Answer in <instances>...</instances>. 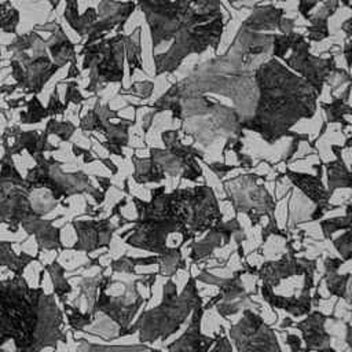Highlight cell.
<instances>
[{
    "instance_id": "obj_2",
    "label": "cell",
    "mask_w": 352,
    "mask_h": 352,
    "mask_svg": "<svg viewBox=\"0 0 352 352\" xmlns=\"http://www.w3.org/2000/svg\"><path fill=\"white\" fill-rule=\"evenodd\" d=\"M65 316L54 293L23 275L0 279V352H43L66 344Z\"/></svg>"
},
{
    "instance_id": "obj_21",
    "label": "cell",
    "mask_w": 352,
    "mask_h": 352,
    "mask_svg": "<svg viewBox=\"0 0 352 352\" xmlns=\"http://www.w3.org/2000/svg\"><path fill=\"white\" fill-rule=\"evenodd\" d=\"M63 316L67 319V324L72 329V331L77 333H85V329L91 326L95 322V316H92L88 311H81L78 305L63 302L62 304Z\"/></svg>"
},
{
    "instance_id": "obj_39",
    "label": "cell",
    "mask_w": 352,
    "mask_h": 352,
    "mask_svg": "<svg viewBox=\"0 0 352 352\" xmlns=\"http://www.w3.org/2000/svg\"><path fill=\"white\" fill-rule=\"evenodd\" d=\"M293 322H294V319H293V318L286 316V318H283V319H282V322H280V324H279V329H280V330H289V329L292 327Z\"/></svg>"
},
{
    "instance_id": "obj_23",
    "label": "cell",
    "mask_w": 352,
    "mask_h": 352,
    "mask_svg": "<svg viewBox=\"0 0 352 352\" xmlns=\"http://www.w3.org/2000/svg\"><path fill=\"white\" fill-rule=\"evenodd\" d=\"M124 45L128 55L129 73L132 76L136 69L143 70V66L140 62V26H138L132 34L124 36Z\"/></svg>"
},
{
    "instance_id": "obj_43",
    "label": "cell",
    "mask_w": 352,
    "mask_h": 352,
    "mask_svg": "<svg viewBox=\"0 0 352 352\" xmlns=\"http://www.w3.org/2000/svg\"><path fill=\"white\" fill-rule=\"evenodd\" d=\"M151 352H162V351H161V349H157V348H153Z\"/></svg>"
},
{
    "instance_id": "obj_29",
    "label": "cell",
    "mask_w": 352,
    "mask_h": 352,
    "mask_svg": "<svg viewBox=\"0 0 352 352\" xmlns=\"http://www.w3.org/2000/svg\"><path fill=\"white\" fill-rule=\"evenodd\" d=\"M153 82L150 81H143V82H135L133 85H131V89L128 91H120L118 94H132V95H138L139 98H148L153 92Z\"/></svg>"
},
{
    "instance_id": "obj_33",
    "label": "cell",
    "mask_w": 352,
    "mask_h": 352,
    "mask_svg": "<svg viewBox=\"0 0 352 352\" xmlns=\"http://www.w3.org/2000/svg\"><path fill=\"white\" fill-rule=\"evenodd\" d=\"M78 85H77V82H70L69 84V88H67V95H66V104L65 106H67V102H74V103H81L82 100H84V98L80 95V92H78Z\"/></svg>"
},
{
    "instance_id": "obj_35",
    "label": "cell",
    "mask_w": 352,
    "mask_h": 352,
    "mask_svg": "<svg viewBox=\"0 0 352 352\" xmlns=\"http://www.w3.org/2000/svg\"><path fill=\"white\" fill-rule=\"evenodd\" d=\"M235 154H236L238 165H239L241 168H245V169L253 168V158H252L250 155H248V154H245V153H242V151H238V153H235Z\"/></svg>"
},
{
    "instance_id": "obj_30",
    "label": "cell",
    "mask_w": 352,
    "mask_h": 352,
    "mask_svg": "<svg viewBox=\"0 0 352 352\" xmlns=\"http://www.w3.org/2000/svg\"><path fill=\"white\" fill-rule=\"evenodd\" d=\"M208 168L221 180L228 172L236 169V168H241L239 165H227L224 162H212V164H208Z\"/></svg>"
},
{
    "instance_id": "obj_22",
    "label": "cell",
    "mask_w": 352,
    "mask_h": 352,
    "mask_svg": "<svg viewBox=\"0 0 352 352\" xmlns=\"http://www.w3.org/2000/svg\"><path fill=\"white\" fill-rule=\"evenodd\" d=\"M349 91H351V87L348 85L344 92V96L336 98L330 104L320 103V106L324 109L327 116L326 122H342L344 125H349V122L344 120L345 114H351V106L346 103L349 98Z\"/></svg>"
},
{
    "instance_id": "obj_26",
    "label": "cell",
    "mask_w": 352,
    "mask_h": 352,
    "mask_svg": "<svg viewBox=\"0 0 352 352\" xmlns=\"http://www.w3.org/2000/svg\"><path fill=\"white\" fill-rule=\"evenodd\" d=\"M352 231L351 228L344 230V232L337 236V238H331V245L334 248V250L337 252L338 257H341L344 261L349 263L352 258Z\"/></svg>"
},
{
    "instance_id": "obj_1",
    "label": "cell",
    "mask_w": 352,
    "mask_h": 352,
    "mask_svg": "<svg viewBox=\"0 0 352 352\" xmlns=\"http://www.w3.org/2000/svg\"><path fill=\"white\" fill-rule=\"evenodd\" d=\"M0 170V224H6L10 232L22 228L28 236H34L37 253L43 250H66L60 239V227L54 221L60 219H44L60 202L69 206L66 199L77 194L92 195L96 187L87 173L78 170L65 173L62 164L55 158H45L43 153L32 154L36 165L28 170L23 179L15 169L12 153L4 146Z\"/></svg>"
},
{
    "instance_id": "obj_41",
    "label": "cell",
    "mask_w": 352,
    "mask_h": 352,
    "mask_svg": "<svg viewBox=\"0 0 352 352\" xmlns=\"http://www.w3.org/2000/svg\"><path fill=\"white\" fill-rule=\"evenodd\" d=\"M349 25H351V18H349V19H346V21H345V23H344V26H342V29L346 32V36H348V37L351 36V29H349Z\"/></svg>"
},
{
    "instance_id": "obj_44",
    "label": "cell",
    "mask_w": 352,
    "mask_h": 352,
    "mask_svg": "<svg viewBox=\"0 0 352 352\" xmlns=\"http://www.w3.org/2000/svg\"><path fill=\"white\" fill-rule=\"evenodd\" d=\"M280 1H285V0H280Z\"/></svg>"
},
{
    "instance_id": "obj_13",
    "label": "cell",
    "mask_w": 352,
    "mask_h": 352,
    "mask_svg": "<svg viewBox=\"0 0 352 352\" xmlns=\"http://www.w3.org/2000/svg\"><path fill=\"white\" fill-rule=\"evenodd\" d=\"M329 315L318 309H311L304 319L293 322L292 327L301 333V341L305 352H316L331 345V334L326 330Z\"/></svg>"
},
{
    "instance_id": "obj_11",
    "label": "cell",
    "mask_w": 352,
    "mask_h": 352,
    "mask_svg": "<svg viewBox=\"0 0 352 352\" xmlns=\"http://www.w3.org/2000/svg\"><path fill=\"white\" fill-rule=\"evenodd\" d=\"M314 168L316 170V175L294 172L287 168L283 172V176H286L315 205L308 221H319L320 219L324 217L327 212L338 208L337 205L330 204L331 194L329 192V190L324 187L322 182V176H323L322 162L319 165H314Z\"/></svg>"
},
{
    "instance_id": "obj_6",
    "label": "cell",
    "mask_w": 352,
    "mask_h": 352,
    "mask_svg": "<svg viewBox=\"0 0 352 352\" xmlns=\"http://www.w3.org/2000/svg\"><path fill=\"white\" fill-rule=\"evenodd\" d=\"M267 180H270L267 176L257 173H245L223 180V190L232 205L235 216L239 213L246 214L252 227L260 224L263 217L276 220V201L264 186Z\"/></svg>"
},
{
    "instance_id": "obj_32",
    "label": "cell",
    "mask_w": 352,
    "mask_h": 352,
    "mask_svg": "<svg viewBox=\"0 0 352 352\" xmlns=\"http://www.w3.org/2000/svg\"><path fill=\"white\" fill-rule=\"evenodd\" d=\"M286 344L289 345L292 352H305L301 338L298 336L293 334V333H287L286 334Z\"/></svg>"
},
{
    "instance_id": "obj_10",
    "label": "cell",
    "mask_w": 352,
    "mask_h": 352,
    "mask_svg": "<svg viewBox=\"0 0 352 352\" xmlns=\"http://www.w3.org/2000/svg\"><path fill=\"white\" fill-rule=\"evenodd\" d=\"M246 274V270L241 267L239 270L234 271L231 276L223 278L221 283L217 286L219 293L221 296L220 301L214 305L216 311L224 319L242 312V309L249 308L256 312H261V304L252 298L250 292L246 290V286L242 280V275Z\"/></svg>"
},
{
    "instance_id": "obj_31",
    "label": "cell",
    "mask_w": 352,
    "mask_h": 352,
    "mask_svg": "<svg viewBox=\"0 0 352 352\" xmlns=\"http://www.w3.org/2000/svg\"><path fill=\"white\" fill-rule=\"evenodd\" d=\"M346 261H344L341 257H336V256H326L323 258V270L324 272H336L340 271V268L345 264Z\"/></svg>"
},
{
    "instance_id": "obj_36",
    "label": "cell",
    "mask_w": 352,
    "mask_h": 352,
    "mask_svg": "<svg viewBox=\"0 0 352 352\" xmlns=\"http://www.w3.org/2000/svg\"><path fill=\"white\" fill-rule=\"evenodd\" d=\"M95 179H96V182L99 183L100 190H102L104 194H107V191H109V188H110V186H111V180H110V177H104V176H95Z\"/></svg>"
},
{
    "instance_id": "obj_16",
    "label": "cell",
    "mask_w": 352,
    "mask_h": 352,
    "mask_svg": "<svg viewBox=\"0 0 352 352\" xmlns=\"http://www.w3.org/2000/svg\"><path fill=\"white\" fill-rule=\"evenodd\" d=\"M133 162V173L132 179L138 184H147V183H160L162 182L166 175L162 172V169L150 158H139L138 155H132Z\"/></svg>"
},
{
    "instance_id": "obj_19",
    "label": "cell",
    "mask_w": 352,
    "mask_h": 352,
    "mask_svg": "<svg viewBox=\"0 0 352 352\" xmlns=\"http://www.w3.org/2000/svg\"><path fill=\"white\" fill-rule=\"evenodd\" d=\"M153 346L147 344H95L88 340H78L77 352H151Z\"/></svg>"
},
{
    "instance_id": "obj_38",
    "label": "cell",
    "mask_w": 352,
    "mask_h": 352,
    "mask_svg": "<svg viewBox=\"0 0 352 352\" xmlns=\"http://www.w3.org/2000/svg\"><path fill=\"white\" fill-rule=\"evenodd\" d=\"M154 116H155V113H154V111H150V113H147V114L143 117V132H144V133H147V131H148V128H150V125H151V120L154 118Z\"/></svg>"
},
{
    "instance_id": "obj_17",
    "label": "cell",
    "mask_w": 352,
    "mask_h": 352,
    "mask_svg": "<svg viewBox=\"0 0 352 352\" xmlns=\"http://www.w3.org/2000/svg\"><path fill=\"white\" fill-rule=\"evenodd\" d=\"M52 282V289L56 300L63 304L67 302V296L72 293L73 287L66 276V268L58 261V258H54L50 264H45L43 268Z\"/></svg>"
},
{
    "instance_id": "obj_15",
    "label": "cell",
    "mask_w": 352,
    "mask_h": 352,
    "mask_svg": "<svg viewBox=\"0 0 352 352\" xmlns=\"http://www.w3.org/2000/svg\"><path fill=\"white\" fill-rule=\"evenodd\" d=\"M38 254L40 253H37V256L25 252L15 253L14 242L0 241V267H7L12 275H23L29 264L38 261Z\"/></svg>"
},
{
    "instance_id": "obj_20",
    "label": "cell",
    "mask_w": 352,
    "mask_h": 352,
    "mask_svg": "<svg viewBox=\"0 0 352 352\" xmlns=\"http://www.w3.org/2000/svg\"><path fill=\"white\" fill-rule=\"evenodd\" d=\"M157 265H158L157 275H161L164 278H173V275L177 271L187 268V261L183 257L182 248L175 245L170 248L168 253L160 256Z\"/></svg>"
},
{
    "instance_id": "obj_9",
    "label": "cell",
    "mask_w": 352,
    "mask_h": 352,
    "mask_svg": "<svg viewBox=\"0 0 352 352\" xmlns=\"http://www.w3.org/2000/svg\"><path fill=\"white\" fill-rule=\"evenodd\" d=\"M234 238L246 241V234L238 220V216H234L227 221H220L212 230L206 231L201 239H192L188 242V258L192 264L202 263L210 258L217 249L227 246Z\"/></svg>"
},
{
    "instance_id": "obj_27",
    "label": "cell",
    "mask_w": 352,
    "mask_h": 352,
    "mask_svg": "<svg viewBox=\"0 0 352 352\" xmlns=\"http://www.w3.org/2000/svg\"><path fill=\"white\" fill-rule=\"evenodd\" d=\"M74 129H76V126L72 122H69V121L58 122V121L52 120V121L48 122V126H47L45 132L47 133H55V135H58L60 138V140L67 142L70 139V136L73 135Z\"/></svg>"
},
{
    "instance_id": "obj_14",
    "label": "cell",
    "mask_w": 352,
    "mask_h": 352,
    "mask_svg": "<svg viewBox=\"0 0 352 352\" xmlns=\"http://www.w3.org/2000/svg\"><path fill=\"white\" fill-rule=\"evenodd\" d=\"M331 150L337 158L326 164V170H327V186H329L327 190L333 195V192L337 188H349L352 186V176H351L349 168L345 165L341 155L342 146L331 144Z\"/></svg>"
},
{
    "instance_id": "obj_4",
    "label": "cell",
    "mask_w": 352,
    "mask_h": 352,
    "mask_svg": "<svg viewBox=\"0 0 352 352\" xmlns=\"http://www.w3.org/2000/svg\"><path fill=\"white\" fill-rule=\"evenodd\" d=\"M202 304L197 280L190 272L182 292L172 278H166L162 286L161 302L139 314L133 322L139 342L151 345L157 341H166L187 322L195 307Z\"/></svg>"
},
{
    "instance_id": "obj_25",
    "label": "cell",
    "mask_w": 352,
    "mask_h": 352,
    "mask_svg": "<svg viewBox=\"0 0 352 352\" xmlns=\"http://www.w3.org/2000/svg\"><path fill=\"white\" fill-rule=\"evenodd\" d=\"M103 268V267H102ZM102 268L99 270V274L96 275H92V276H84V275H80V283H78V287H80V294L78 297H82L85 298V302H87V311H91L95 300H96V296H98V289H99V282H100V271Z\"/></svg>"
},
{
    "instance_id": "obj_24",
    "label": "cell",
    "mask_w": 352,
    "mask_h": 352,
    "mask_svg": "<svg viewBox=\"0 0 352 352\" xmlns=\"http://www.w3.org/2000/svg\"><path fill=\"white\" fill-rule=\"evenodd\" d=\"M351 220H352V217H351V204L346 205L344 216H337V217H331V219H320L319 226H320L323 238L326 241H331L336 231L351 228Z\"/></svg>"
},
{
    "instance_id": "obj_28",
    "label": "cell",
    "mask_w": 352,
    "mask_h": 352,
    "mask_svg": "<svg viewBox=\"0 0 352 352\" xmlns=\"http://www.w3.org/2000/svg\"><path fill=\"white\" fill-rule=\"evenodd\" d=\"M232 344L228 338V336L224 334V330L221 327L220 331L214 334V344L210 346L209 352H232Z\"/></svg>"
},
{
    "instance_id": "obj_37",
    "label": "cell",
    "mask_w": 352,
    "mask_h": 352,
    "mask_svg": "<svg viewBox=\"0 0 352 352\" xmlns=\"http://www.w3.org/2000/svg\"><path fill=\"white\" fill-rule=\"evenodd\" d=\"M96 161H100L102 164H104V166L110 170L111 175H116L118 172V168L114 165V162L110 158H100V157H98Z\"/></svg>"
},
{
    "instance_id": "obj_18",
    "label": "cell",
    "mask_w": 352,
    "mask_h": 352,
    "mask_svg": "<svg viewBox=\"0 0 352 352\" xmlns=\"http://www.w3.org/2000/svg\"><path fill=\"white\" fill-rule=\"evenodd\" d=\"M326 285V289L330 296H334L340 300L346 301L348 305H351V272L340 274V271L336 272H324L322 279Z\"/></svg>"
},
{
    "instance_id": "obj_5",
    "label": "cell",
    "mask_w": 352,
    "mask_h": 352,
    "mask_svg": "<svg viewBox=\"0 0 352 352\" xmlns=\"http://www.w3.org/2000/svg\"><path fill=\"white\" fill-rule=\"evenodd\" d=\"M109 267H103L100 271V282L98 289L96 300L88 311L92 316L96 318V314L100 312L107 316L114 324H117L118 331L125 330L132 320L135 319L136 314L142 308V305L150 298H144L139 292V285H144L148 292L151 293L153 285L157 279V272L154 274H136L128 282H124V293L120 296L107 294V289L113 285L114 279L113 275L107 274Z\"/></svg>"
},
{
    "instance_id": "obj_3",
    "label": "cell",
    "mask_w": 352,
    "mask_h": 352,
    "mask_svg": "<svg viewBox=\"0 0 352 352\" xmlns=\"http://www.w3.org/2000/svg\"><path fill=\"white\" fill-rule=\"evenodd\" d=\"M131 198L138 213L135 221L164 219L180 226L183 235L177 246L182 249L223 221L219 199L206 183L190 188L176 187L170 192L165 191L158 197H151L150 201L135 195Z\"/></svg>"
},
{
    "instance_id": "obj_12",
    "label": "cell",
    "mask_w": 352,
    "mask_h": 352,
    "mask_svg": "<svg viewBox=\"0 0 352 352\" xmlns=\"http://www.w3.org/2000/svg\"><path fill=\"white\" fill-rule=\"evenodd\" d=\"M204 314L202 304L194 308L190 315L188 326L179 338L166 345V352H209L210 346L214 344V336L209 337L202 333Z\"/></svg>"
},
{
    "instance_id": "obj_34",
    "label": "cell",
    "mask_w": 352,
    "mask_h": 352,
    "mask_svg": "<svg viewBox=\"0 0 352 352\" xmlns=\"http://www.w3.org/2000/svg\"><path fill=\"white\" fill-rule=\"evenodd\" d=\"M298 11L300 14L304 16V19H309L311 15L308 14L311 11V8L318 3L316 0H298Z\"/></svg>"
},
{
    "instance_id": "obj_40",
    "label": "cell",
    "mask_w": 352,
    "mask_h": 352,
    "mask_svg": "<svg viewBox=\"0 0 352 352\" xmlns=\"http://www.w3.org/2000/svg\"><path fill=\"white\" fill-rule=\"evenodd\" d=\"M344 54H345V58H346V63H348V67L351 65V43L346 41L345 44V50H344Z\"/></svg>"
},
{
    "instance_id": "obj_7",
    "label": "cell",
    "mask_w": 352,
    "mask_h": 352,
    "mask_svg": "<svg viewBox=\"0 0 352 352\" xmlns=\"http://www.w3.org/2000/svg\"><path fill=\"white\" fill-rule=\"evenodd\" d=\"M227 333L236 352H282L275 329L253 309H242L241 319Z\"/></svg>"
},
{
    "instance_id": "obj_42",
    "label": "cell",
    "mask_w": 352,
    "mask_h": 352,
    "mask_svg": "<svg viewBox=\"0 0 352 352\" xmlns=\"http://www.w3.org/2000/svg\"><path fill=\"white\" fill-rule=\"evenodd\" d=\"M316 352H337L331 345L330 346H326V348H322V349H319V351H316Z\"/></svg>"
},
{
    "instance_id": "obj_8",
    "label": "cell",
    "mask_w": 352,
    "mask_h": 352,
    "mask_svg": "<svg viewBox=\"0 0 352 352\" xmlns=\"http://www.w3.org/2000/svg\"><path fill=\"white\" fill-rule=\"evenodd\" d=\"M72 227L76 232V242L73 246L66 248V250L84 252L88 256L99 249H109L111 238L118 232V226L113 223L109 216L104 219H91L81 220L76 217L72 220Z\"/></svg>"
}]
</instances>
